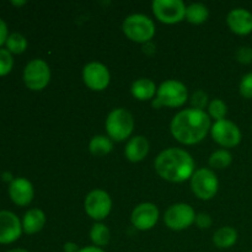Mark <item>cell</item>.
Returning a JSON list of instances; mask_svg holds the SVG:
<instances>
[{
	"label": "cell",
	"instance_id": "cell-16",
	"mask_svg": "<svg viewBox=\"0 0 252 252\" xmlns=\"http://www.w3.org/2000/svg\"><path fill=\"white\" fill-rule=\"evenodd\" d=\"M226 24L231 32L239 36H246L252 32V12L244 7H235L229 11Z\"/></svg>",
	"mask_w": 252,
	"mask_h": 252
},
{
	"label": "cell",
	"instance_id": "cell-6",
	"mask_svg": "<svg viewBox=\"0 0 252 252\" xmlns=\"http://www.w3.org/2000/svg\"><path fill=\"white\" fill-rule=\"evenodd\" d=\"M189 181L192 192L202 201H209L218 193L219 181L213 170L206 167L196 170Z\"/></svg>",
	"mask_w": 252,
	"mask_h": 252
},
{
	"label": "cell",
	"instance_id": "cell-19",
	"mask_svg": "<svg viewBox=\"0 0 252 252\" xmlns=\"http://www.w3.org/2000/svg\"><path fill=\"white\" fill-rule=\"evenodd\" d=\"M158 88L152 79L140 78L135 80L130 86V93L133 97L139 101L154 100L157 96Z\"/></svg>",
	"mask_w": 252,
	"mask_h": 252
},
{
	"label": "cell",
	"instance_id": "cell-28",
	"mask_svg": "<svg viewBox=\"0 0 252 252\" xmlns=\"http://www.w3.org/2000/svg\"><path fill=\"white\" fill-rule=\"evenodd\" d=\"M191 105H192V108L204 111V108L209 105L208 95L202 90L196 91V93H193V95L191 96Z\"/></svg>",
	"mask_w": 252,
	"mask_h": 252
},
{
	"label": "cell",
	"instance_id": "cell-2",
	"mask_svg": "<svg viewBox=\"0 0 252 252\" xmlns=\"http://www.w3.org/2000/svg\"><path fill=\"white\" fill-rule=\"evenodd\" d=\"M155 171L165 181L172 184L191 180L194 174V160L189 152L180 148H169L160 153L154 162Z\"/></svg>",
	"mask_w": 252,
	"mask_h": 252
},
{
	"label": "cell",
	"instance_id": "cell-39",
	"mask_svg": "<svg viewBox=\"0 0 252 252\" xmlns=\"http://www.w3.org/2000/svg\"><path fill=\"white\" fill-rule=\"evenodd\" d=\"M249 252H252V251H249Z\"/></svg>",
	"mask_w": 252,
	"mask_h": 252
},
{
	"label": "cell",
	"instance_id": "cell-7",
	"mask_svg": "<svg viewBox=\"0 0 252 252\" xmlns=\"http://www.w3.org/2000/svg\"><path fill=\"white\" fill-rule=\"evenodd\" d=\"M22 79L27 89L32 91H41L46 89L51 81V69L43 59H32L25 66Z\"/></svg>",
	"mask_w": 252,
	"mask_h": 252
},
{
	"label": "cell",
	"instance_id": "cell-21",
	"mask_svg": "<svg viewBox=\"0 0 252 252\" xmlns=\"http://www.w3.org/2000/svg\"><path fill=\"white\" fill-rule=\"evenodd\" d=\"M113 149V142L108 135H95L89 143V152L94 157H105Z\"/></svg>",
	"mask_w": 252,
	"mask_h": 252
},
{
	"label": "cell",
	"instance_id": "cell-33",
	"mask_svg": "<svg viewBox=\"0 0 252 252\" xmlns=\"http://www.w3.org/2000/svg\"><path fill=\"white\" fill-rule=\"evenodd\" d=\"M63 249H64L63 252H79L80 251V248L78 246V244L73 243V241H68V243L64 244Z\"/></svg>",
	"mask_w": 252,
	"mask_h": 252
},
{
	"label": "cell",
	"instance_id": "cell-9",
	"mask_svg": "<svg viewBox=\"0 0 252 252\" xmlns=\"http://www.w3.org/2000/svg\"><path fill=\"white\" fill-rule=\"evenodd\" d=\"M84 208L91 219L101 221L110 216L112 209V199L110 194L103 189H93L86 194Z\"/></svg>",
	"mask_w": 252,
	"mask_h": 252
},
{
	"label": "cell",
	"instance_id": "cell-10",
	"mask_svg": "<svg viewBox=\"0 0 252 252\" xmlns=\"http://www.w3.org/2000/svg\"><path fill=\"white\" fill-rule=\"evenodd\" d=\"M194 209L187 203H176L170 206L164 214V221L171 230L181 231L189 228L196 220Z\"/></svg>",
	"mask_w": 252,
	"mask_h": 252
},
{
	"label": "cell",
	"instance_id": "cell-1",
	"mask_svg": "<svg viewBox=\"0 0 252 252\" xmlns=\"http://www.w3.org/2000/svg\"><path fill=\"white\" fill-rule=\"evenodd\" d=\"M211 117L206 111L187 108L174 116L170 130L175 139L184 145L198 144L211 132Z\"/></svg>",
	"mask_w": 252,
	"mask_h": 252
},
{
	"label": "cell",
	"instance_id": "cell-4",
	"mask_svg": "<svg viewBox=\"0 0 252 252\" xmlns=\"http://www.w3.org/2000/svg\"><path fill=\"white\" fill-rule=\"evenodd\" d=\"M122 30L128 39L142 44L152 41L157 31L154 21L143 14H133L126 17L122 24Z\"/></svg>",
	"mask_w": 252,
	"mask_h": 252
},
{
	"label": "cell",
	"instance_id": "cell-31",
	"mask_svg": "<svg viewBox=\"0 0 252 252\" xmlns=\"http://www.w3.org/2000/svg\"><path fill=\"white\" fill-rule=\"evenodd\" d=\"M194 223L197 224V226H198V228L208 229V228H211L213 220H212V218L209 214L199 213L196 216V220H194Z\"/></svg>",
	"mask_w": 252,
	"mask_h": 252
},
{
	"label": "cell",
	"instance_id": "cell-5",
	"mask_svg": "<svg viewBox=\"0 0 252 252\" xmlns=\"http://www.w3.org/2000/svg\"><path fill=\"white\" fill-rule=\"evenodd\" d=\"M107 135L115 142H123L132 135L134 118L126 108H115L108 113L105 122Z\"/></svg>",
	"mask_w": 252,
	"mask_h": 252
},
{
	"label": "cell",
	"instance_id": "cell-12",
	"mask_svg": "<svg viewBox=\"0 0 252 252\" xmlns=\"http://www.w3.org/2000/svg\"><path fill=\"white\" fill-rule=\"evenodd\" d=\"M83 80L90 90L103 91L110 85V70L100 62H90L83 69Z\"/></svg>",
	"mask_w": 252,
	"mask_h": 252
},
{
	"label": "cell",
	"instance_id": "cell-38",
	"mask_svg": "<svg viewBox=\"0 0 252 252\" xmlns=\"http://www.w3.org/2000/svg\"><path fill=\"white\" fill-rule=\"evenodd\" d=\"M7 252H29V251L25 250V249H12V250H10Z\"/></svg>",
	"mask_w": 252,
	"mask_h": 252
},
{
	"label": "cell",
	"instance_id": "cell-14",
	"mask_svg": "<svg viewBox=\"0 0 252 252\" xmlns=\"http://www.w3.org/2000/svg\"><path fill=\"white\" fill-rule=\"evenodd\" d=\"M22 223L16 214L0 211V244L7 245L19 240L22 234Z\"/></svg>",
	"mask_w": 252,
	"mask_h": 252
},
{
	"label": "cell",
	"instance_id": "cell-20",
	"mask_svg": "<svg viewBox=\"0 0 252 252\" xmlns=\"http://www.w3.org/2000/svg\"><path fill=\"white\" fill-rule=\"evenodd\" d=\"M238 241V231L231 226H221L214 233L213 244L218 249H230Z\"/></svg>",
	"mask_w": 252,
	"mask_h": 252
},
{
	"label": "cell",
	"instance_id": "cell-25",
	"mask_svg": "<svg viewBox=\"0 0 252 252\" xmlns=\"http://www.w3.org/2000/svg\"><path fill=\"white\" fill-rule=\"evenodd\" d=\"M5 46H6V49L11 54H21L26 51L27 39L21 33H16L15 32V33L9 34Z\"/></svg>",
	"mask_w": 252,
	"mask_h": 252
},
{
	"label": "cell",
	"instance_id": "cell-18",
	"mask_svg": "<svg viewBox=\"0 0 252 252\" xmlns=\"http://www.w3.org/2000/svg\"><path fill=\"white\" fill-rule=\"evenodd\" d=\"M22 230L29 235H33L41 231L46 225V214L38 208H32L25 213L22 218Z\"/></svg>",
	"mask_w": 252,
	"mask_h": 252
},
{
	"label": "cell",
	"instance_id": "cell-22",
	"mask_svg": "<svg viewBox=\"0 0 252 252\" xmlns=\"http://www.w3.org/2000/svg\"><path fill=\"white\" fill-rule=\"evenodd\" d=\"M209 10L202 2H193L186 7V20L189 24L202 25L208 20Z\"/></svg>",
	"mask_w": 252,
	"mask_h": 252
},
{
	"label": "cell",
	"instance_id": "cell-3",
	"mask_svg": "<svg viewBox=\"0 0 252 252\" xmlns=\"http://www.w3.org/2000/svg\"><path fill=\"white\" fill-rule=\"evenodd\" d=\"M189 100V90L184 83L175 79L164 81L158 88L157 96L153 100V107L159 110L161 107H181Z\"/></svg>",
	"mask_w": 252,
	"mask_h": 252
},
{
	"label": "cell",
	"instance_id": "cell-27",
	"mask_svg": "<svg viewBox=\"0 0 252 252\" xmlns=\"http://www.w3.org/2000/svg\"><path fill=\"white\" fill-rule=\"evenodd\" d=\"M14 68L12 54L6 48H0V76H5Z\"/></svg>",
	"mask_w": 252,
	"mask_h": 252
},
{
	"label": "cell",
	"instance_id": "cell-13",
	"mask_svg": "<svg viewBox=\"0 0 252 252\" xmlns=\"http://www.w3.org/2000/svg\"><path fill=\"white\" fill-rule=\"evenodd\" d=\"M159 208L152 202L140 203L133 209L130 214V221L138 230L147 231L154 228L159 220Z\"/></svg>",
	"mask_w": 252,
	"mask_h": 252
},
{
	"label": "cell",
	"instance_id": "cell-29",
	"mask_svg": "<svg viewBox=\"0 0 252 252\" xmlns=\"http://www.w3.org/2000/svg\"><path fill=\"white\" fill-rule=\"evenodd\" d=\"M239 91H240V95L244 98H252V71L251 73L245 74L243 76L240 81V85H239Z\"/></svg>",
	"mask_w": 252,
	"mask_h": 252
},
{
	"label": "cell",
	"instance_id": "cell-11",
	"mask_svg": "<svg viewBox=\"0 0 252 252\" xmlns=\"http://www.w3.org/2000/svg\"><path fill=\"white\" fill-rule=\"evenodd\" d=\"M211 135L214 142L223 148H235L241 142L240 128L226 118L216 121L212 125Z\"/></svg>",
	"mask_w": 252,
	"mask_h": 252
},
{
	"label": "cell",
	"instance_id": "cell-8",
	"mask_svg": "<svg viewBox=\"0 0 252 252\" xmlns=\"http://www.w3.org/2000/svg\"><path fill=\"white\" fill-rule=\"evenodd\" d=\"M186 5L182 0H154L152 10L157 20L165 25H175L186 17Z\"/></svg>",
	"mask_w": 252,
	"mask_h": 252
},
{
	"label": "cell",
	"instance_id": "cell-30",
	"mask_svg": "<svg viewBox=\"0 0 252 252\" xmlns=\"http://www.w3.org/2000/svg\"><path fill=\"white\" fill-rule=\"evenodd\" d=\"M235 58L236 61L241 64L252 63V48L248 46L240 47V48H238V51H236Z\"/></svg>",
	"mask_w": 252,
	"mask_h": 252
},
{
	"label": "cell",
	"instance_id": "cell-32",
	"mask_svg": "<svg viewBox=\"0 0 252 252\" xmlns=\"http://www.w3.org/2000/svg\"><path fill=\"white\" fill-rule=\"evenodd\" d=\"M9 37V30H7V25L5 24L4 20L0 19V47L2 44L6 43V39Z\"/></svg>",
	"mask_w": 252,
	"mask_h": 252
},
{
	"label": "cell",
	"instance_id": "cell-24",
	"mask_svg": "<svg viewBox=\"0 0 252 252\" xmlns=\"http://www.w3.org/2000/svg\"><path fill=\"white\" fill-rule=\"evenodd\" d=\"M233 162V155L226 149H219L212 153L208 159V164L212 169L223 170L229 167Z\"/></svg>",
	"mask_w": 252,
	"mask_h": 252
},
{
	"label": "cell",
	"instance_id": "cell-36",
	"mask_svg": "<svg viewBox=\"0 0 252 252\" xmlns=\"http://www.w3.org/2000/svg\"><path fill=\"white\" fill-rule=\"evenodd\" d=\"M27 1H25V0H19V1H16V0H11V5H14V6H24V5H26Z\"/></svg>",
	"mask_w": 252,
	"mask_h": 252
},
{
	"label": "cell",
	"instance_id": "cell-34",
	"mask_svg": "<svg viewBox=\"0 0 252 252\" xmlns=\"http://www.w3.org/2000/svg\"><path fill=\"white\" fill-rule=\"evenodd\" d=\"M143 52L149 54V56H152V54L155 53V46L152 42H148V43H145L144 46H143Z\"/></svg>",
	"mask_w": 252,
	"mask_h": 252
},
{
	"label": "cell",
	"instance_id": "cell-26",
	"mask_svg": "<svg viewBox=\"0 0 252 252\" xmlns=\"http://www.w3.org/2000/svg\"><path fill=\"white\" fill-rule=\"evenodd\" d=\"M226 113H228V107L225 102L220 98H214L208 105V116L213 118L214 121L225 120Z\"/></svg>",
	"mask_w": 252,
	"mask_h": 252
},
{
	"label": "cell",
	"instance_id": "cell-23",
	"mask_svg": "<svg viewBox=\"0 0 252 252\" xmlns=\"http://www.w3.org/2000/svg\"><path fill=\"white\" fill-rule=\"evenodd\" d=\"M90 239L93 241L94 246H97V248L102 249L103 246L108 245L111 239V233L110 229L105 225L103 223H95L93 225L90 230Z\"/></svg>",
	"mask_w": 252,
	"mask_h": 252
},
{
	"label": "cell",
	"instance_id": "cell-15",
	"mask_svg": "<svg viewBox=\"0 0 252 252\" xmlns=\"http://www.w3.org/2000/svg\"><path fill=\"white\" fill-rule=\"evenodd\" d=\"M10 199L19 207H26L32 202L34 189L31 182L25 177H16L10 182L9 186Z\"/></svg>",
	"mask_w": 252,
	"mask_h": 252
},
{
	"label": "cell",
	"instance_id": "cell-37",
	"mask_svg": "<svg viewBox=\"0 0 252 252\" xmlns=\"http://www.w3.org/2000/svg\"><path fill=\"white\" fill-rule=\"evenodd\" d=\"M2 180H4V181H10V182L14 181V179H12L10 172H5V174H2Z\"/></svg>",
	"mask_w": 252,
	"mask_h": 252
},
{
	"label": "cell",
	"instance_id": "cell-17",
	"mask_svg": "<svg viewBox=\"0 0 252 252\" xmlns=\"http://www.w3.org/2000/svg\"><path fill=\"white\" fill-rule=\"evenodd\" d=\"M149 149V140L144 135H134L126 144L125 155L130 162H139L147 158Z\"/></svg>",
	"mask_w": 252,
	"mask_h": 252
},
{
	"label": "cell",
	"instance_id": "cell-35",
	"mask_svg": "<svg viewBox=\"0 0 252 252\" xmlns=\"http://www.w3.org/2000/svg\"><path fill=\"white\" fill-rule=\"evenodd\" d=\"M79 252H105V250L101 248H97V246H85V248L80 249Z\"/></svg>",
	"mask_w": 252,
	"mask_h": 252
}]
</instances>
